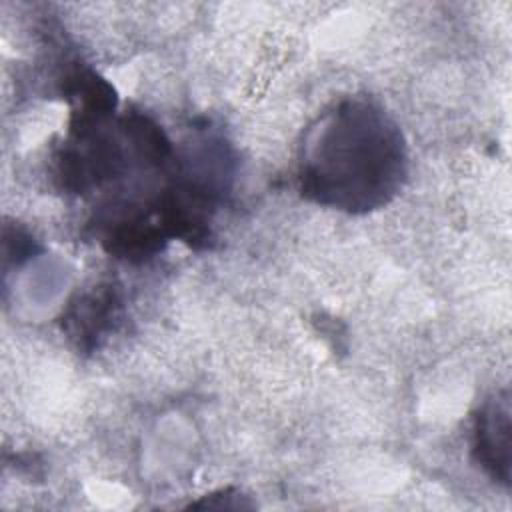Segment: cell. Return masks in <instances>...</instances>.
I'll return each mask as SVG.
<instances>
[{
  "label": "cell",
  "mask_w": 512,
  "mask_h": 512,
  "mask_svg": "<svg viewBox=\"0 0 512 512\" xmlns=\"http://www.w3.org/2000/svg\"><path fill=\"white\" fill-rule=\"evenodd\" d=\"M406 174L398 124L366 98H344L306 130L296 180L302 198L318 206L366 214L392 202Z\"/></svg>",
  "instance_id": "obj_1"
},
{
  "label": "cell",
  "mask_w": 512,
  "mask_h": 512,
  "mask_svg": "<svg viewBox=\"0 0 512 512\" xmlns=\"http://www.w3.org/2000/svg\"><path fill=\"white\" fill-rule=\"evenodd\" d=\"M512 420L508 390L486 398L472 420V460L498 484L510 486Z\"/></svg>",
  "instance_id": "obj_2"
},
{
  "label": "cell",
  "mask_w": 512,
  "mask_h": 512,
  "mask_svg": "<svg viewBox=\"0 0 512 512\" xmlns=\"http://www.w3.org/2000/svg\"><path fill=\"white\" fill-rule=\"evenodd\" d=\"M122 312V292L112 280H102L78 292L64 308L60 324L82 352H92L114 330Z\"/></svg>",
  "instance_id": "obj_3"
},
{
  "label": "cell",
  "mask_w": 512,
  "mask_h": 512,
  "mask_svg": "<svg viewBox=\"0 0 512 512\" xmlns=\"http://www.w3.org/2000/svg\"><path fill=\"white\" fill-rule=\"evenodd\" d=\"M190 508H254V504L248 502L246 496H242L238 490L224 488L190 504Z\"/></svg>",
  "instance_id": "obj_4"
}]
</instances>
